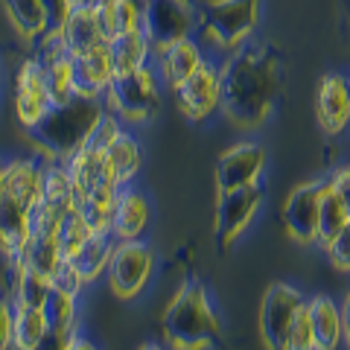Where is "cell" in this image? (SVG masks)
<instances>
[{
	"instance_id": "obj_39",
	"label": "cell",
	"mask_w": 350,
	"mask_h": 350,
	"mask_svg": "<svg viewBox=\"0 0 350 350\" xmlns=\"http://www.w3.org/2000/svg\"><path fill=\"white\" fill-rule=\"evenodd\" d=\"M280 350H315V338H312V327H310V315H306V306L298 312V319L292 321L289 333L283 336Z\"/></svg>"
},
{
	"instance_id": "obj_33",
	"label": "cell",
	"mask_w": 350,
	"mask_h": 350,
	"mask_svg": "<svg viewBox=\"0 0 350 350\" xmlns=\"http://www.w3.org/2000/svg\"><path fill=\"white\" fill-rule=\"evenodd\" d=\"M44 68V85H47V94L53 105H62L76 96V85H73V64H70V56L64 59H56L50 64H41Z\"/></svg>"
},
{
	"instance_id": "obj_14",
	"label": "cell",
	"mask_w": 350,
	"mask_h": 350,
	"mask_svg": "<svg viewBox=\"0 0 350 350\" xmlns=\"http://www.w3.org/2000/svg\"><path fill=\"white\" fill-rule=\"evenodd\" d=\"M50 108H53V100L47 94V85H44V68L36 62V56H32L21 64L18 79H15V117L21 126L29 129V126H36Z\"/></svg>"
},
{
	"instance_id": "obj_20",
	"label": "cell",
	"mask_w": 350,
	"mask_h": 350,
	"mask_svg": "<svg viewBox=\"0 0 350 350\" xmlns=\"http://www.w3.org/2000/svg\"><path fill=\"white\" fill-rule=\"evenodd\" d=\"M29 243V207L12 196L0 193V251L15 257Z\"/></svg>"
},
{
	"instance_id": "obj_40",
	"label": "cell",
	"mask_w": 350,
	"mask_h": 350,
	"mask_svg": "<svg viewBox=\"0 0 350 350\" xmlns=\"http://www.w3.org/2000/svg\"><path fill=\"white\" fill-rule=\"evenodd\" d=\"M50 286L53 289H62V292H70V295L79 298V292L85 286V278L79 275V269L73 266V260H62L59 266H56V271L50 275Z\"/></svg>"
},
{
	"instance_id": "obj_47",
	"label": "cell",
	"mask_w": 350,
	"mask_h": 350,
	"mask_svg": "<svg viewBox=\"0 0 350 350\" xmlns=\"http://www.w3.org/2000/svg\"><path fill=\"white\" fill-rule=\"evenodd\" d=\"M342 330H345V345L350 350V292L345 295V304H342Z\"/></svg>"
},
{
	"instance_id": "obj_44",
	"label": "cell",
	"mask_w": 350,
	"mask_h": 350,
	"mask_svg": "<svg viewBox=\"0 0 350 350\" xmlns=\"http://www.w3.org/2000/svg\"><path fill=\"white\" fill-rule=\"evenodd\" d=\"M12 324H15V304L0 298V350L12 347Z\"/></svg>"
},
{
	"instance_id": "obj_7",
	"label": "cell",
	"mask_w": 350,
	"mask_h": 350,
	"mask_svg": "<svg viewBox=\"0 0 350 350\" xmlns=\"http://www.w3.org/2000/svg\"><path fill=\"white\" fill-rule=\"evenodd\" d=\"M152 269H155V251L140 239H129V243H117L111 262L105 269L108 286L117 298L131 301L137 298L140 292L146 289V283L152 278Z\"/></svg>"
},
{
	"instance_id": "obj_35",
	"label": "cell",
	"mask_w": 350,
	"mask_h": 350,
	"mask_svg": "<svg viewBox=\"0 0 350 350\" xmlns=\"http://www.w3.org/2000/svg\"><path fill=\"white\" fill-rule=\"evenodd\" d=\"M44 315H47L50 330H73L76 321V295L62 292V289H50L47 301H44Z\"/></svg>"
},
{
	"instance_id": "obj_46",
	"label": "cell",
	"mask_w": 350,
	"mask_h": 350,
	"mask_svg": "<svg viewBox=\"0 0 350 350\" xmlns=\"http://www.w3.org/2000/svg\"><path fill=\"white\" fill-rule=\"evenodd\" d=\"M330 187L338 193V199H342L347 204V211H350V163H342V167H336L330 172Z\"/></svg>"
},
{
	"instance_id": "obj_2",
	"label": "cell",
	"mask_w": 350,
	"mask_h": 350,
	"mask_svg": "<svg viewBox=\"0 0 350 350\" xmlns=\"http://www.w3.org/2000/svg\"><path fill=\"white\" fill-rule=\"evenodd\" d=\"M103 114V96H73L62 105H53L36 126H29L27 140L50 161H68L88 144Z\"/></svg>"
},
{
	"instance_id": "obj_9",
	"label": "cell",
	"mask_w": 350,
	"mask_h": 350,
	"mask_svg": "<svg viewBox=\"0 0 350 350\" xmlns=\"http://www.w3.org/2000/svg\"><path fill=\"white\" fill-rule=\"evenodd\" d=\"M172 94H175V105H178L184 117L193 120V123H204L222 108V68L213 62H204Z\"/></svg>"
},
{
	"instance_id": "obj_36",
	"label": "cell",
	"mask_w": 350,
	"mask_h": 350,
	"mask_svg": "<svg viewBox=\"0 0 350 350\" xmlns=\"http://www.w3.org/2000/svg\"><path fill=\"white\" fill-rule=\"evenodd\" d=\"M62 211H56L53 204H47L44 199H38L36 204L29 207V237H47L59 231L62 222Z\"/></svg>"
},
{
	"instance_id": "obj_17",
	"label": "cell",
	"mask_w": 350,
	"mask_h": 350,
	"mask_svg": "<svg viewBox=\"0 0 350 350\" xmlns=\"http://www.w3.org/2000/svg\"><path fill=\"white\" fill-rule=\"evenodd\" d=\"M68 172L73 178V187H76V199L79 196H88L94 190H108V187H120L114 172H111V163H108L105 152H96V149H88L82 146L76 155H70L68 161Z\"/></svg>"
},
{
	"instance_id": "obj_18",
	"label": "cell",
	"mask_w": 350,
	"mask_h": 350,
	"mask_svg": "<svg viewBox=\"0 0 350 350\" xmlns=\"http://www.w3.org/2000/svg\"><path fill=\"white\" fill-rule=\"evenodd\" d=\"M149 222V204L137 190L129 184L117 187L114 196V216H111V237L117 243H129V239H140Z\"/></svg>"
},
{
	"instance_id": "obj_49",
	"label": "cell",
	"mask_w": 350,
	"mask_h": 350,
	"mask_svg": "<svg viewBox=\"0 0 350 350\" xmlns=\"http://www.w3.org/2000/svg\"><path fill=\"white\" fill-rule=\"evenodd\" d=\"M137 350H163V347H161L158 342H146V345H140Z\"/></svg>"
},
{
	"instance_id": "obj_12",
	"label": "cell",
	"mask_w": 350,
	"mask_h": 350,
	"mask_svg": "<svg viewBox=\"0 0 350 350\" xmlns=\"http://www.w3.org/2000/svg\"><path fill=\"white\" fill-rule=\"evenodd\" d=\"M262 167H266V149L254 140H243L234 144L228 152H222L216 161V190H239L260 184Z\"/></svg>"
},
{
	"instance_id": "obj_31",
	"label": "cell",
	"mask_w": 350,
	"mask_h": 350,
	"mask_svg": "<svg viewBox=\"0 0 350 350\" xmlns=\"http://www.w3.org/2000/svg\"><path fill=\"white\" fill-rule=\"evenodd\" d=\"M3 9L24 38H41L50 29L41 0H3Z\"/></svg>"
},
{
	"instance_id": "obj_38",
	"label": "cell",
	"mask_w": 350,
	"mask_h": 350,
	"mask_svg": "<svg viewBox=\"0 0 350 350\" xmlns=\"http://www.w3.org/2000/svg\"><path fill=\"white\" fill-rule=\"evenodd\" d=\"M50 280L47 278H41L36 275V271H29L27 269V275L24 280H21V286L15 292V304H24V306H44V301H47V295H50Z\"/></svg>"
},
{
	"instance_id": "obj_25",
	"label": "cell",
	"mask_w": 350,
	"mask_h": 350,
	"mask_svg": "<svg viewBox=\"0 0 350 350\" xmlns=\"http://www.w3.org/2000/svg\"><path fill=\"white\" fill-rule=\"evenodd\" d=\"M41 199L53 204L56 211L68 213L76 207V187L68 172L64 161H47L44 163V178H41Z\"/></svg>"
},
{
	"instance_id": "obj_30",
	"label": "cell",
	"mask_w": 350,
	"mask_h": 350,
	"mask_svg": "<svg viewBox=\"0 0 350 350\" xmlns=\"http://www.w3.org/2000/svg\"><path fill=\"white\" fill-rule=\"evenodd\" d=\"M50 330L47 315L41 306L15 304V324H12V350H32L38 338Z\"/></svg>"
},
{
	"instance_id": "obj_23",
	"label": "cell",
	"mask_w": 350,
	"mask_h": 350,
	"mask_svg": "<svg viewBox=\"0 0 350 350\" xmlns=\"http://www.w3.org/2000/svg\"><path fill=\"white\" fill-rule=\"evenodd\" d=\"M62 38H64V44H68L70 56H76V53H88V50L100 47V44H108L94 6H76L73 15L68 18V24L62 27Z\"/></svg>"
},
{
	"instance_id": "obj_48",
	"label": "cell",
	"mask_w": 350,
	"mask_h": 350,
	"mask_svg": "<svg viewBox=\"0 0 350 350\" xmlns=\"http://www.w3.org/2000/svg\"><path fill=\"white\" fill-rule=\"evenodd\" d=\"M70 350H96V345H91V342H88V338H82L79 333H76V338H73Z\"/></svg>"
},
{
	"instance_id": "obj_42",
	"label": "cell",
	"mask_w": 350,
	"mask_h": 350,
	"mask_svg": "<svg viewBox=\"0 0 350 350\" xmlns=\"http://www.w3.org/2000/svg\"><path fill=\"white\" fill-rule=\"evenodd\" d=\"M41 3H44V12H47L50 29H56V32H62V27L68 24V18L73 15V9H76L73 0H41Z\"/></svg>"
},
{
	"instance_id": "obj_29",
	"label": "cell",
	"mask_w": 350,
	"mask_h": 350,
	"mask_svg": "<svg viewBox=\"0 0 350 350\" xmlns=\"http://www.w3.org/2000/svg\"><path fill=\"white\" fill-rule=\"evenodd\" d=\"M114 196H117V187H108V190H94L76 199V211L82 213V219L91 225L94 234H111Z\"/></svg>"
},
{
	"instance_id": "obj_43",
	"label": "cell",
	"mask_w": 350,
	"mask_h": 350,
	"mask_svg": "<svg viewBox=\"0 0 350 350\" xmlns=\"http://www.w3.org/2000/svg\"><path fill=\"white\" fill-rule=\"evenodd\" d=\"M73 338H76V327L73 330H47L32 350H70Z\"/></svg>"
},
{
	"instance_id": "obj_24",
	"label": "cell",
	"mask_w": 350,
	"mask_h": 350,
	"mask_svg": "<svg viewBox=\"0 0 350 350\" xmlns=\"http://www.w3.org/2000/svg\"><path fill=\"white\" fill-rule=\"evenodd\" d=\"M108 53H111V64L117 76V73H131V70L146 68L155 47H152V41L146 38L144 29H131L108 41Z\"/></svg>"
},
{
	"instance_id": "obj_4",
	"label": "cell",
	"mask_w": 350,
	"mask_h": 350,
	"mask_svg": "<svg viewBox=\"0 0 350 350\" xmlns=\"http://www.w3.org/2000/svg\"><path fill=\"white\" fill-rule=\"evenodd\" d=\"M262 0H204L199 6L202 41L216 53H237L254 36Z\"/></svg>"
},
{
	"instance_id": "obj_1",
	"label": "cell",
	"mask_w": 350,
	"mask_h": 350,
	"mask_svg": "<svg viewBox=\"0 0 350 350\" xmlns=\"http://www.w3.org/2000/svg\"><path fill=\"white\" fill-rule=\"evenodd\" d=\"M280 91V64L266 47H239L222 64L225 120L243 131L260 129L275 111Z\"/></svg>"
},
{
	"instance_id": "obj_50",
	"label": "cell",
	"mask_w": 350,
	"mask_h": 350,
	"mask_svg": "<svg viewBox=\"0 0 350 350\" xmlns=\"http://www.w3.org/2000/svg\"><path fill=\"white\" fill-rule=\"evenodd\" d=\"M73 3H76V6H94L96 0H73Z\"/></svg>"
},
{
	"instance_id": "obj_34",
	"label": "cell",
	"mask_w": 350,
	"mask_h": 350,
	"mask_svg": "<svg viewBox=\"0 0 350 350\" xmlns=\"http://www.w3.org/2000/svg\"><path fill=\"white\" fill-rule=\"evenodd\" d=\"M91 225L82 219V213L76 211H68L62 216V222H59V231H56V237H59V248H62V257L64 260H73L76 254H79V248L91 239Z\"/></svg>"
},
{
	"instance_id": "obj_11",
	"label": "cell",
	"mask_w": 350,
	"mask_h": 350,
	"mask_svg": "<svg viewBox=\"0 0 350 350\" xmlns=\"http://www.w3.org/2000/svg\"><path fill=\"white\" fill-rule=\"evenodd\" d=\"M321 193H324L321 181H304L289 193L286 204H283V225H286V234L298 245H312L319 239Z\"/></svg>"
},
{
	"instance_id": "obj_19",
	"label": "cell",
	"mask_w": 350,
	"mask_h": 350,
	"mask_svg": "<svg viewBox=\"0 0 350 350\" xmlns=\"http://www.w3.org/2000/svg\"><path fill=\"white\" fill-rule=\"evenodd\" d=\"M41 178H44L41 163H36L32 158H15L0 167V193L32 207L41 199Z\"/></svg>"
},
{
	"instance_id": "obj_5",
	"label": "cell",
	"mask_w": 350,
	"mask_h": 350,
	"mask_svg": "<svg viewBox=\"0 0 350 350\" xmlns=\"http://www.w3.org/2000/svg\"><path fill=\"white\" fill-rule=\"evenodd\" d=\"M105 108L117 114L123 123H144L161 111V88L158 73L149 68L117 73L105 91Z\"/></svg>"
},
{
	"instance_id": "obj_37",
	"label": "cell",
	"mask_w": 350,
	"mask_h": 350,
	"mask_svg": "<svg viewBox=\"0 0 350 350\" xmlns=\"http://www.w3.org/2000/svg\"><path fill=\"white\" fill-rule=\"evenodd\" d=\"M123 120H120L117 114H111L105 108V114L100 117V123H96V129L91 131V137H88V149H96V152H108V146L114 144V140L123 135Z\"/></svg>"
},
{
	"instance_id": "obj_22",
	"label": "cell",
	"mask_w": 350,
	"mask_h": 350,
	"mask_svg": "<svg viewBox=\"0 0 350 350\" xmlns=\"http://www.w3.org/2000/svg\"><path fill=\"white\" fill-rule=\"evenodd\" d=\"M96 18H100L105 41H111L123 32L140 29L144 24V0H96Z\"/></svg>"
},
{
	"instance_id": "obj_26",
	"label": "cell",
	"mask_w": 350,
	"mask_h": 350,
	"mask_svg": "<svg viewBox=\"0 0 350 350\" xmlns=\"http://www.w3.org/2000/svg\"><path fill=\"white\" fill-rule=\"evenodd\" d=\"M114 245H117V239L111 234H91V239L79 248V254L73 257V266L79 269L85 283H94L100 275H105L111 254H114Z\"/></svg>"
},
{
	"instance_id": "obj_51",
	"label": "cell",
	"mask_w": 350,
	"mask_h": 350,
	"mask_svg": "<svg viewBox=\"0 0 350 350\" xmlns=\"http://www.w3.org/2000/svg\"><path fill=\"white\" fill-rule=\"evenodd\" d=\"M196 3H199V0H196Z\"/></svg>"
},
{
	"instance_id": "obj_45",
	"label": "cell",
	"mask_w": 350,
	"mask_h": 350,
	"mask_svg": "<svg viewBox=\"0 0 350 350\" xmlns=\"http://www.w3.org/2000/svg\"><path fill=\"white\" fill-rule=\"evenodd\" d=\"M24 275H27V262H24V257H21V254L9 257L6 269H3V286L15 295L18 286H21V280H24Z\"/></svg>"
},
{
	"instance_id": "obj_6",
	"label": "cell",
	"mask_w": 350,
	"mask_h": 350,
	"mask_svg": "<svg viewBox=\"0 0 350 350\" xmlns=\"http://www.w3.org/2000/svg\"><path fill=\"white\" fill-rule=\"evenodd\" d=\"M152 47L190 38L199 29V3L196 0H144V24Z\"/></svg>"
},
{
	"instance_id": "obj_21",
	"label": "cell",
	"mask_w": 350,
	"mask_h": 350,
	"mask_svg": "<svg viewBox=\"0 0 350 350\" xmlns=\"http://www.w3.org/2000/svg\"><path fill=\"white\" fill-rule=\"evenodd\" d=\"M306 315H310L315 350H338V345L345 342L342 310L327 295H319V298H312L306 304Z\"/></svg>"
},
{
	"instance_id": "obj_10",
	"label": "cell",
	"mask_w": 350,
	"mask_h": 350,
	"mask_svg": "<svg viewBox=\"0 0 350 350\" xmlns=\"http://www.w3.org/2000/svg\"><path fill=\"white\" fill-rule=\"evenodd\" d=\"M301 292L289 283H271L260 301V338L266 350H280L283 336L289 333L292 321L304 310Z\"/></svg>"
},
{
	"instance_id": "obj_27",
	"label": "cell",
	"mask_w": 350,
	"mask_h": 350,
	"mask_svg": "<svg viewBox=\"0 0 350 350\" xmlns=\"http://www.w3.org/2000/svg\"><path fill=\"white\" fill-rule=\"evenodd\" d=\"M105 158H108V163H111V172H114L120 187H123V184H131V178H137L140 167H144V152H140V144L135 140V135H129V131H123V135L108 146Z\"/></svg>"
},
{
	"instance_id": "obj_8",
	"label": "cell",
	"mask_w": 350,
	"mask_h": 350,
	"mask_svg": "<svg viewBox=\"0 0 350 350\" xmlns=\"http://www.w3.org/2000/svg\"><path fill=\"white\" fill-rule=\"evenodd\" d=\"M262 204L260 184L239 190H216V207H213V237L222 248H231L239 237L248 231L254 216Z\"/></svg>"
},
{
	"instance_id": "obj_3",
	"label": "cell",
	"mask_w": 350,
	"mask_h": 350,
	"mask_svg": "<svg viewBox=\"0 0 350 350\" xmlns=\"http://www.w3.org/2000/svg\"><path fill=\"white\" fill-rule=\"evenodd\" d=\"M161 333L172 350H211L222 324L202 280H184L161 315Z\"/></svg>"
},
{
	"instance_id": "obj_16",
	"label": "cell",
	"mask_w": 350,
	"mask_h": 350,
	"mask_svg": "<svg viewBox=\"0 0 350 350\" xmlns=\"http://www.w3.org/2000/svg\"><path fill=\"white\" fill-rule=\"evenodd\" d=\"M70 64H73L76 96H105L108 85L114 79V64H111L108 44H100V47L88 53H76V56H70Z\"/></svg>"
},
{
	"instance_id": "obj_41",
	"label": "cell",
	"mask_w": 350,
	"mask_h": 350,
	"mask_svg": "<svg viewBox=\"0 0 350 350\" xmlns=\"http://www.w3.org/2000/svg\"><path fill=\"white\" fill-rule=\"evenodd\" d=\"M324 251H327V257H330L336 271H350V228L338 234Z\"/></svg>"
},
{
	"instance_id": "obj_32",
	"label": "cell",
	"mask_w": 350,
	"mask_h": 350,
	"mask_svg": "<svg viewBox=\"0 0 350 350\" xmlns=\"http://www.w3.org/2000/svg\"><path fill=\"white\" fill-rule=\"evenodd\" d=\"M21 257H24L27 269L36 271V275L47 278L56 271V266L64 260L62 257V248H59V237L56 234H47V237H29L27 248L21 251Z\"/></svg>"
},
{
	"instance_id": "obj_15",
	"label": "cell",
	"mask_w": 350,
	"mask_h": 350,
	"mask_svg": "<svg viewBox=\"0 0 350 350\" xmlns=\"http://www.w3.org/2000/svg\"><path fill=\"white\" fill-rule=\"evenodd\" d=\"M204 62L207 59H204V53H202V44L196 41L193 36L190 38H181V41H172V44H163V47H155L158 76L172 88V91L181 82H187Z\"/></svg>"
},
{
	"instance_id": "obj_28",
	"label": "cell",
	"mask_w": 350,
	"mask_h": 350,
	"mask_svg": "<svg viewBox=\"0 0 350 350\" xmlns=\"http://www.w3.org/2000/svg\"><path fill=\"white\" fill-rule=\"evenodd\" d=\"M350 228V211L347 204L338 199V193L330 187V184H324V193H321V213H319V243L321 248H327L333 243V239L347 231Z\"/></svg>"
},
{
	"instance_id": "obj_13",
	"label": "cell",
	"mask_w": 350,
	"mask_h": 350,
	"mask_svg": "<svg viewBox=\"0 0 350 350\" xmlns=\"http://www.w3.org/2000/svg\"><path fill=\"white\" fill-rule=\"evenodd\" d=\"M315 120L330 137L350 129V76L327 73L315 91Z\"/></svg>"
}]
</instances>
